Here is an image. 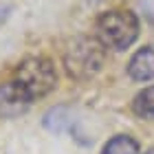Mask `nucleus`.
Listing matches in <instances>:
<instances>
[{"instance_id":"f257e3e1","label":"nucleus","mask_w":154,"mask_h":154,"mask_svg":"<svg viewBox=\"0 0 154 154\" xmlns=\"http://www.w3.org/2000/svg\"><path fill=\"white\" fill-rule=\"evenodd\" d=\"M141 24L130 9H108L95 22V38L110 51H125L137 42Z\"/></svg>"},{"instance_id":"f03ea898","label":"nucleus","mask_w":154,"mask_h":154,"mask_svg":"<svg viewBox=\"0 0 154 154\" xmlns=\"http://www.w3.org/2000/svg\"><path fill=\"white\" fill-rule=\"evenodd\" d=\"M106 60V46L97 38H77L64 53L66 73L77 82H88L101 71Z\"/></svg>"},{"instance_id":"7ed1b4c3","label":"nucleus","mask_w":154,"mask_h":154,"mask_svg":"<svg viewBox=\"0 0 154 154\" xmlns=\"http://www.w3.org/2000/svg\"><path fill=\"white\" fill-rule=\"evenodd\" d=\"M13 79L24 88V93L31 97V101H35V99L46 97L55 88L57 73H55V66L48 57L33 55V57H26L18 64Z\"/></svg>"},{"instance_id":"20e7f679","label":"nucleus","mask_w":154,"mask_h":154,"mask_svg":"<svg viewBox=\"0 0 154 154\" xmlns=\"http://www.w3.org/2000/svg\"><path fill=\"white\" fill-rule=\"evenodd\" d=\"M31 97L16 79L0 84V119H16L31 108Z\"/></svg>"},{"instance_id":"39448f33","label":"nucleus","mask_w":154,"mask_h":154,"mask_svg":"<svg viewBox=\"0 0 154 154\" xmlns=\"http://www.w3.org/2000/svg\"><path fill=\"white\" fill-rule=\"evenodd\" d=\"M128 75L134 82H152L154 79V44H145L130 57Z\"/></svg>"},{"instance_id":"423d86ee","label":"nucleus","mask_w":154,"mask_h":154,"mask_svg":"<svg viewBox=\"0 0 154 154\" xmlns=\"http://www.w3.org/2000/svg\"><path fill=\"white\" fill-rule=\"evenodd\" d=\"M101 154H141V145L130 134H115L101 148Z\"/></svg>"},{"instance_id":"0eeeda50","label":"nucleus","mask_w":154,"mask_h":154,"mask_svg":"<svg viewBox=\"0 0 154 154\" xmlns=\"http://www.w3.org/2000/svg\"><path fill=\"white\" fill-rule=\"evenodd\" d=\"M132 112L139 119L154 121V84L143 88L141 93H137V97L132 99Z\"/></svg>"},{"instance_id":"6e6552de","label":"nucleus","mask_w":154,"mask_h":154,"mask_svg":"<svg viewBox=\"0 0 154 154\" xmlns=\"http://www.w3.org/2000/svg\"><path fill=\"white\" fill-rule=\"evenodd\" d=\"M11 9H13V7H11L9 2H0V26H2V24L7 22V20H9Z\"/></svg>"},{"instance_id":"1a4fd4ad","label":"nucleus","mask_w":154,"mask_h":154,"mask_svg":"<svg viewBox=\"0 0 154 154\" xmlns=\"http://www.w3.org/2000/svg\"><path fill=\"white\" fill-rule=\"evenodd\" d=\"M145 154H154V148H152V150H148V152H145Z\"/></svg>"}]
</instances>
